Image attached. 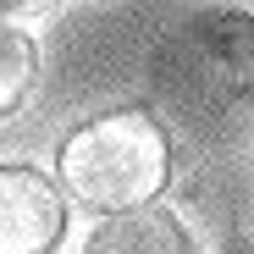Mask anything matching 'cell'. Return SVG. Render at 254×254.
<instances>
[{
	"mask_svg": "<svg viewBox=\"0 0 254 254\" xmlns=\"http://www.w3.org/2000/svg\"><path fill=\"white\" fill-rule=\"evenodd\" d=\"M66 232L61 188L33 166H0V254H50Z\"/></svg>",
	"mask_w": 254,
	"mask_h": 254,
	"instance_id": "2",
	"label": "cell"
},
{
	"mask_svg": "<svg viewBox=\"0 0 254 254\" xmlns=\"http://www.w3.org/2000/svg\"><path fill=\"white\" fill-rule=\"evenodd\" d=\"M83 254H199L188 227L177 221V210L166 204H138V210H116V216H105L89 238V249Z\"/></svg>",
	"mask_w": 254,
	"mask_h": 254,
	"instance_id": "3",
	"label": "cell"
},
{
	"mask_svg": "<svg viewBox=\"0 0 254 254\" xmlns=\"http://www.w3.org/2000/svg\"><path fill=\"white\" fill-rule=\"evenodd\" d=\"M221 254H254V249H249V243H243V238H232V243H227V249H221Z\"/></svg>",
	"mask_w": 254,
	"mask_h": 254,
	"instance_id": "6",
	"label": "cell"
},
{
	"mask_svg": "<svg viewBox=\"0 0 254 254\" xmlns=\"http://www.w3.org/2000/svg\"><path fill=\"white\" fill-rule=\"evenodd\" d=\"M61 188L94 210V216H116V210L149 204L166 177H172V149H166V127L149 111H105L83 122L61 144Z\"/></svg>",
	"mask_w": 254,
	"mask_h": 254,
	"instance_id": "1",
	"label": "cell"
},
{
	"mask_svg": "<svg viewBox=\"0 0 254 254\" xmlns=\"http://www.w3.org/2000/svg\"><path fill=\"white\" fill-rule=\"evenodd\" d=\"M33 83H39V45L22 28L0 22V116L22 111V100L33 94Z\"/></svg>",
	"mask_w": 254,
	"mask_h": 254,
	"instance_id": "4",
	"label": "cell"
},
{
	"mask_svg": "<svg viewBox=\"0 0 254 254\" xmlns=\"http://www.w3.org/2000/svg\"><path fill=\"white\" fill-rule=\"evenodd\" d=\"M39 0H0V17H22V11H33Z\"/></svg>",
	"mask_w": 254,
	"mask_h": 254,
	"instance_id": "5",
	"label": "cell"
}]
</instances>
